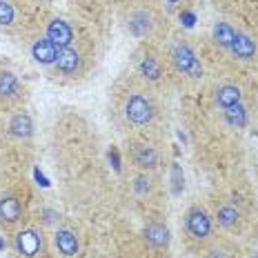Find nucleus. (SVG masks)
<instances>
[{"label":"nucleus","instance_id":"nucleus-1","mask_svg":"<svg viewBox=\"0 0 258 258\" xmlns=\"http://www.w3.org/2000/svg\"><path fill=\"white\" fill-rule=\"evenodd\" d=\"M158 100L149 85L134 78L116 94V118L129 132H145L158 120Z\"/></svg>","mask_w":258,"mask_h":258},{"label":"nucleus","instance_id":"nucleus-2","mask_svg":"<svg viewBox=\"0 0 258 258\" xmlns=\"http://www.w3.org/2000/svg\"><path fill=\"white\" fill-rule=\"evenodd\" d=\"M165 16L167 14L160 9L156 0H132V3L122 5L118 18H120V25L127 36L141 42H149L163 34Z\"/></svg>","mask_w":258,"mask_h":258},{"label":"nucleus","instance_id":"nucleus-3","mask_svg":"<svg viewBox=\"0 0 258 258\" xmlns=\"http://www.w3.org/2000/svg\"><path fill=\"white\" fill-rule=\"evenodd\" d=\"M165 60H167L169 69H174L178 76L187 80H201L205 76V67L203 60L198 58L196 49L185 36H174L167 40L165 47Z\"/></svg>","mask_w":258,"mask_h":258},{"label":"nucleus","instance_id":"nucleus-4","mask_svg":"<svg viewBox=\"0 0 258 258\" xmlns=\"http://www.w3.org/2000/svg\"><path fill=\"white\" fill-rule=\"evenodd\" d=\"M167 69H169V64L165 60V53L158 51L152 45H147V42H143L141 49L134 53V72H136V78L141 83L149 85V87L163 83L165 76H167Z\"/></svg>","mask_w":258,"mask_h":258},{"label":"nucleus","instance_id":"nucleus-5","mask_svg":"<svg viewBox=\"0 0 258 258\" xmlns=\"http://www.w3.org/2000/svg\"><path fill=\"white\" fill-rule=\"evenodd\" d=\"M182 232L185 238L196 247H205L216 240V223L214 216L201 205H191L182 216Z\"/></svg>","mask_w":258,"mask_h":258},{"label":"nucleus","instance_id":"nucleus-6","mask_svg":"<svg viewBox=\"0 0 258 258\" xmlns=\"http://www.w3.org/2000/svg\"><path fill=\"white\" fill-rule=\"evenodd\" d=\"M129 163L136 171H147V174H158L163 169V152L154 143L145 138H134L127 145Z\"/></svg>","mask_w":258,"mask_h":258},{"label":"nucleus","instance_id":"nucleus-7","mask_svg":"<svg viewBox=\"0 0 258 258\" xmlns=\"http://www.w3.org/2000/svg\"><path fill=\"white\" fill-rule=\"evenodd\" d=\"M85 69H87V58H85L83 49L74 42L72 47H64L58 51L56 64L51 67V72L62 80H78L85 76Z\"/></svg>","mask_w":258,"mask_h":258},{"label":"nucleus","instance_id":"nucleus-8","mask_svg":"<svg viewBox=\"0 0 258 258\" xmlns=\"http://www.w3.org/2000/svg\"><path fill=\"white\" fill-rule=\"evenodd\" d=\"M14 249L20 258H40L47 251L45 232L36 225L18 227L14 234Z\"/></svg>","mask_w":258,"mask_h":258},{"label":"nucleus","instance_id":"nucleus-9","mask_svg":"<svg viewBox=\"0 0 258 258\" xmlns=\"http://www.w3.org/2000/svg\"><path fill=\"white\" fill-rule=\"evenodd\" d=\"M27 49H29V56L34 58V62L40 64V67H45V69H51L53 64H56L58 51H60L45 36V31H36V34L29 38V42H27Z\"/></svg>","mask_w":258,"mask_h":258},{"label":"nucleus","instance_id":"nucleus-10","mask_svg":"<svg viewBox=\"0 0 258 258\" xmlns=\"http://www.w3.org/2000/svg\"><path fill=\"white\" fill-rule=\"evenodd\" d=\"M212 98H214V105L216 107L229 109V107H234V105L245 103L247 91L238 80H223V83H218L216 87H214Z\"/></svg>","mask_w":258,"mask_h":258},{"label":"nucleus","instance_id":"nucleus-11","mask_svg":"<svg viewBox=\"0 0 258 258\" xmlns=\"http://www.w3.org/2000/svg\"><path fill=\"white\" fill-rule=\"evenodd\" d=\"M227 53L234 58V60H238L243 64L256 62L258 60V36L251 34V31H247V29H238L232 49Z\"/></svg>","mask_w":258,"mask_h":258},{"label":"nucleus","instance_id":"nucleus-12","mask_svg":"<svg viewBox=\"0 0 258 258\" xmlns=\"http://www.w3.org/2000/svg\"><path fill=\"white\" fill-rule=\"evenodd\" d=\"M42 31H45V36L58 47V49L72 47L74 42H76V31H74V27L69 25L64 18H58V16H51V18H47L45 27H42Z\"/></svg>","mask_w":258,"mask_h":258},{"label":"nucleus","instance_id":"nucleus-13","mask_svg":"<svg viewBox=\"0 0 258 258\" xmlns=\"http://www.w3.org/2000/svg\"><path fill=\"white\" fill-rule=\"evenodd\" d=\"M212 216H214L216 227L223 229V232H229V234L238 232V229L243 227V220H245L243 218V209L236 205V203H232V201H223Z\"/></svg>","mask_w":258,"mask_h":258},{"label":"nucleus","instance_id":"nucleus-14","mask_svg":"<svg viewBox=\"0 0 258 258\" xmlns=\"http://www.w3.org/2000/svg\"><path fill=\"white\" fill-rule=\"evenodd\" d=\"M143 238L152 249L167 251L171 243V232H169L167 223H163V220H149L143 227Z\"/></svg>","mask_w":258,"mask_h":258},{"label":"nucleus","instance_id":"nucleus-15","mask_svg":"<svg viewBox=\"0 0 258 258\" xmlns=\"http://www.w3.org/2000/svg\"><path fill=\"white\" fill-rule=\"evenodd\" d=\"M25 94V85L18 74L9 67H0V100L3 103H18Z\"/></svg>","mask_w":258,"mask_h":258},{"label":"nucleus","instance_id":"nucleus-16","mask_svg":"<svg viewBox=\"0 0 258 258\" xmlns=\"http://www.w3.org/2000/svg\"><path fill=\"white\" fill-rule=\"evenodd\" d=\"M240 27L234 25L232 20H216L212 25V31H209V40L212 45L220 51H229L236 40V34H238Z\"/></svg>","mask_w":258,"mask_h":258},{"label":"nucleus","instance_id":"nucleus-17","mask_svg":"<svg viewBox=\"0 0 258 258\" xmlns=\"http://www.w3.org/2000/svg\"><path fill=\"white\" fill-rule=\"evenodd\" d=\"M53 245L62 258H76L80 254V238L72 227H58L53 232Z\"/></svg>","mask_w":258,"mask_h":258},{"label":"nucleus","instance_id":"nucleus-18","mask_svg":"<svg viewBox=\"0 0 258 258\" xmlns=\"http://www.w3.org/2000/svg\"><path fill=\"white\" fill-rule=\"evenodd\" d=\"M25 207L20 198L16 196H3L0 198V225L3 227H18L23 223Z\"/></svg>","mask_w":258,"mask_h":258},{"label":"nucleus","instance_id":"nucleus-19","mask_svg":"<svg viewBox=\"0 0 258 258\" xmlns=\"http://www.w3.org/2000/svg\"><path fill=\"white\" fill-rule=\"evenodd\" d=\"M129 189L138 198V201H149V198L156 196V189H158V180H156V174H147V171H134L132 182H129Z\"/></svg>","mask_w":258,"mask_h":258},{"label":"nucleus","instance_id":"nucleus-20","mask_svg":"<svg viewBox=\"0 0 258 258\" xmlns=\"http://www.w3.org/2000/svg\"><path fill=\"white\" fill-rule=\"evenodd\" d=\"M7 134L16 141H29L34 136V118L27 111H16L7 122Z\"/></svg>","mask_w":258,"mask_h":258},{"label":"nucleus","instance_id":"nucleus-21","mask_svg":"<svg viewBox=\"0 0 258 258\" xmlns=\"http://www.w3.org/2000/svg\"><path fill=\"white\" fill-rule=\"evenodd\" d=\"M20 25V7L18 0H0V29L14 31Z\"/></svg>","mask_w":258,"mask_h":258},{"label":"nucleus","instance_id":"nucleus-22","mask_svg":"<svg viewBox=\"0 0 258 258\" xmlns=\"http://www.w3.org/2000/svg\"><path fill=\"white\" fill-rule=\"evenodd\" d=\"M223 118L229 127L234 129H245L249 125V118H251V111H249V105L247 103H240V105H234L229 109H223Z\"/></svg>","mask_w":258,"mask_h":258},{"label":"nucleus","instance_id":"nucleus-23","mask_svg":"<svg viewBox=\"0 0 258 258\" xmlns=\"http://www.w3.org/2000/svg\"><path fill=\"white\" fill-rule=\"evenodd\" d=\"M201 258H229V254H227V249H225L223 245H218L216 240H214V243H209V245L203 247Z\"/></svg>","mask_w":258,"mask_h":258},{"label":"nucleus","instance_id":"nucleus-24","mask_svg":"<svg viewBox=\"0 0 258 258\" xmlns=\"http://www.w3.org/2000/svg\"><path fill=\"white\" fill-rule=\"evenodd\" d=\"M165 14H178L189 5V0H156Z\"/></svg>","mask_w":258,"mask_h":258},{"label":"nucleus","instance_id":"nucleus-25","mask_svg":"<svg viewBox=\"0 0 258 258\" xmlns=\"http://www.w3.org/2000/svg\"><path fill=\"white\" fill-rule=\"evenodd\" d=\"M40 216H42V223L45 225H56L58 223V212H53V209H45Z\"/></svg>","mask_w":258,"mask_h":258},{"label":"nucleus","instance_id":"nucleus-26","mask_svg":"<svg viewBox=\"0 0 258 258\" xmlns=\"http://www.w3.org/2000/svg\"><path fill=\"white\" fill-rule=\"evenodd\" d=\"M89 3H109V0H89Z\"/></svg>","mask_w":258,"mask_h":258},{"label":"nucleus","instance_id":"nucleus-27","mask_svg":"<svg viewBox=\"0 0 258 258\" xmlns=\"http://www.w3.org/2000/svg\"><path fill=\"white\" fill-rule=\"evenodd\" d=\"M0 258H9V256H0Z\"/></svg>","mask_w":258,"mask_h":258}]
</instances>
